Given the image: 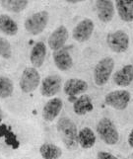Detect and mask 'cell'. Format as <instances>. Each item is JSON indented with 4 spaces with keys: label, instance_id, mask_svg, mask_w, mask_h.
I'll return each mask as SVG.
<instances>
[{
    "label": "cell",
    "instance_id": "obj_18",
    "mask_svg": "<svg viewBox=\"0 0 133 159\" xmlns=\"http://www.w3.org/2000/svg\"><path fill=\"white\" fill-rule=\"evenodd\" d=\"M93 109L94 105L91 97L86 94H82L73 103V111L78 116H84V115L92 112Z\"/></svg>",
    "mask_w": 133,
    "mask_h": 159
},
{
    "label": "cell",
    "instance_id": "obj_22",
    "mask_svg": "<svg viewBox=\"0 0 133 159\" xmlns=\"http://www.w3.org/2000/svg\"><path fill=\"white\" fill-rule=\"evenodd\" d=\"M28 4L29 0H0V5L2 8L12 13H20L24 11Z\"/></svg>",
    "mask_w": 133,
    "mask_h": 159
},
{
    "label": "cell",
    "instance_id": "obj_12",
    "mask_svg": "<svg viewBox=\"0 0 133 159\" xmlns=\"http://www.w3.org/2000/svg\"><path fill=\"white\" fill-rule=\"evenodd\" d=\"M97 16L103 23H109L114 16V5L113 0H96Z\"/></svg>",
    "mask_w": 133,
    "mask_h": 159
},
{
    "label": "cell",
    "instance_id": "obj_10",
    "mask_svg": "<svg viewBox=\"0 0 133 159\" xmlns=\"http://www.w3.org/2000/svg\"><path fill=\"white\" fill-rule=\"evenodd\" d=\"M68 36H69L68 30L65 26L61 25L57 27L48 38V41H47L48 47L51 48V50H52L53 52L59 50V48H62L68 40Z\"/></svg>",
    "mask_w": 133,
    "mask_h": 159
},
{
    "label": "cell",
    "instance_id": "obj_8",
    "mask_svg": "<svg viewBox=\"0 0 133 159\" xmlns=\"http://www.w3.org/2000/svg\"><path fill=\"white\" fill-rule=\"evenodd\" d=\"M94 29H95L94 22L89 18H85L74 27L72 31V37L76 42L85 43L92 37Z\"/></svg>",
    "mask_w": 133,
    "mask_h": 159
},
{
    "label": "cell",
    "instance_id": "obj_15",
    "mask_svg": "<svg viewBox=\"0 0 133 159\" xmlns=\"http://www.w3.org/2000/svg\"><path fill=\"white\" fill-rule=\"evenodd\" d=\"M113 80L115 85L127 87L133 82V65L126 64L114 73Z\"/></svg>",
    "mask_w": 133,
    "mask_h": 159
},
{
    "label": "cell",
    "instance_id": "obj_11",
    "mask_svg": "<svg viewBox=\"0 0 133 159\" xmlns=\"http://www.w3.org/2000/svg\"><path fill=\"white\" fill-rule=\"evenodd\" d=\"M63 107V102L60 98H51L47 101L42 109V118L46 122H53L56 119Z\"/></svg>",
    "mask_w": 133,
    "mask_h": 159
},
{
    "label": "cell",
    "instance_id": "obj_16",
    "mask_svg": "<svg viewBox=\"0 0 133 159\" xmlns=\"http://www.w3.org/2000/svg\"><path fill=\"white\" fill-rule=\"evenodd\" d=\"M47 57V46L43 42H38L33 47L30 53V61L36 68L42 66Z\"/></svg>",
    "mask_w": 133,
    "mask_h": 159
},
{
    "label": "cell",
    "instance_id": "obj_26",
    "mask_svg": "<svg viewBox=\"0 0 133 159\" xmlns=\"http://www.w3.org/2000/svg\"><path fill=\"white\" fill-rule=\"evenodd\" d=\"M128 144L130 145V147H132L133 148V129H131V131L129 133V134H128Z\"/></svg>",
    "mask_w": 133,
    "mask_h": 159
},
{
    "label": "cell",
    "instance_id": "obj_13",
    "mask_svg": "<svg viewBox=\"0 0 133 159\" xmlns=\"http://www.w3.org/2000/svg\"><path fill=\"white\" fill-rule=\"evenodd\" d=\"M88 90V83L83 79L70 78L65 81L63 85V91L68 96L82 95Z\"/></svg>",
    "mask_w": 133,
    "mask_h": 159
},
{
    "label": "cell",
    "instance_id": "obj_3",
    "mask_svg": "<svg viewBox=\"0 0 133 159\" xmlns=\"http://www.w3.org/2000/svg\"><path fill=\"white\" fill-rule=\"evenodd\" d=\"M48 20L49 14L47 11H38L25 20V30L33 36H38L47 28Z\"/></svg>",
    "mask_w": 133,
    "mask_h": 159
},
{
    "label": "cell",
    "instance_id": "obj_6",
    "mask_svg": "<svg viewBox=\"0 0 133 159\" xmlns=\"http://www.w3.org/2000/svg\"><path fill=\"white\" fill-rule=\"evenodd\" d=\"M107 43L113 52L122 53L128 50L129 37L124 31L117 30L107 36Z\"/></svg>",
    "mask_w": 133,
    "mask_h": 159
},
{
    "label": "cell",
    "instance_id": "obj_27",
    "mask_svg": "<svg viewBox=\"0 0 133 159\" xmlns=\"http://www.w3.org/2000/svg\"><path fill=\"white\" fill-rule=\"evenodd\" d=\"M67 3H71V4H75V3H80L83 1H86V0H65Z\"/></svg>",
    "mask_w": 133,
    "mask_h": 159
},
{
    "label": "cell",
    "instance_id": "obj_9",
    "mask_svg": "<svg viewBox=\"0 0 133 159\" xmlns=\"http://www.w3.org/2000/svg\"><path fill=\"white\" fill-rule=\"evenodd\" d=\"M62 80L61 77L56 74L48 75L42 81L41 94L44 97L55 96L61 89Z\"/></svg>",
    "mask_w": 133,
    "mask_h": 159
},
{
    "label": "cell",
    "instance_id": "obj_7",
    "mask_svg": "<svg viewBox=\"0 0 133 159\" xmlns=\"http://www.w3.org/2000/svg\"><path fill=\"white\" fill-rule=\"evenodd\" d=\"M131 95L127 90H114L108 93L104 97V103L115 110H124L128 107Z\"/></svg>",
    "mask_w": 133,
    "mask_h": 159
},
{
    "label": "cell",
    "instance_id": "obj_14",
    "mask_svg": "<svg viewBox=\"0 0 133 159\" xmlns=\"http://www.w3.org/2000/svg\"><path fill=\"white\" fill-rule=\"evenodd\" d=\"M53 61L56 67L61 71H67L73 66V58L65 48H59L53 52Z\"/></svg>",
    "mask_w": 133,
    "mask_h": 159
},
{
    "label": "cell",
    "instance_id": "obj_23",
    "mask_svg": "<svg viewBox=\"0 0 133 159\" xmlns=\"http://www.w3.org/2000/svg\"><path fill=\"white\" fill-rule=\"evenodd\" d=\"M14 84L12 80L5 76H0V98L5 99L13 94Z\"/></svg>",
    "mask_w": 133,
    "mask_h": 159
},
{
    "label": "cell",
    "instance_id": "obj_19",
    "mask_svg": "<svg viewBox=\"0 0 133 159\" xmlns=\"http://www.w3.org/2000/svg\"><path fill=\"white\" fill-rule=\"evenodd\" d=\"M96 134L90 128L85 127L78 131V144L84 149H89L96 143Z\"/></svg>",
    "mask_w": 133,
    "mask_h": 159
},
{
    "label": "cell",
    "instance_id": "obj_5",
    "mask_svg": "<svg viewBox=\"0 0 133 159\" xmlns=\"http://www.w3.org/2000/svg\"><path fill=\"white\" fill-rule=\"evenodd\" d=\"M41 83V75L34 66L26 67L21 75L19 85L22 92L31 93L35 91Z\"/></svg>",
    "mask_w": 133,
    "mask_h": 159
},
{
    "label": "cell",
    "instance_id": "obj_21",
    "mask_svg": "<svg viewBox=\"0 0 133 159\" xmlns=\"http://www.w3.org/2000/svg\"><path fill=\"white\" fill-rule=\"evenodd\" d=\"M40 153L43 159H59L62 155V150L53 143H43L40 147Z\"/></svg>",
    "mask_w": 133,
    "mask_h": 159
},
{
    "label": "cell",
    "instance_id": "obj_28",
    "mask_svg": "<svg viewBox=\"0 0 133 159\" xmlns=\"http://www.w3.org/2000/svg\"><path fill=\"white\" fill-rule=\"evenodd\" d=\"M2 119H3V113H2L1 108H0V123L2 122Z\"/></svg>",
    "mask_w": 133,
    "mask_h": 159
},
{
    "label": "cell",
    "instance_id": "obj_20",
    "mask_svg": "<svg viewBox=\"0 0 133 159\" xmlns=\"http://www.w3.org/2000/svg\"><path fill=\"white\" fill-rule=\"evenodd\" d=\"M0 33L6 36H15L18 33L17 23L7 14L0 15Z\"/></svg>",
    "mask_w": 133,
    "mask_h": 159
},
{
    "label": "cell",
    "instance_id": "obj_2",
    "mask_svg": "<svg viewBox=\"0 0 133 159\" xmlns=\"http://www.w3.org/2000/svg\"><path fill=\"white\" fill-rule=\"evenodd\" d=\"M97 133L104 143L114 145L119 140V134L113 122L109 118H103L97 124Z\"/></svg>",
    "mask_w": 133,
    "mask_h": 159
},
{
    "label": "cell",
    "instance_id": "obj_1",
    "mask_svg": "<svg viewBox=\"0 0 133 159\" xmlns=\"http://www.w3.org/2000/svg\"><path fill=\"white\" fill-rule=\"evenodd\" d=\"M57 131L68 149L76 148L78 144V130L73 120L67 117L60 118L57 122Z\"/></svg>",
    "mask_w": 133,
    "mask_h": 159
},
{
    "label": "cell",
    "instance_id": "obj_25",
    "mask_svg": "<svg viewBox=\"0 0 133 159\" xmlns=\"http://www.w3.org/2000/svg\"><path fill=\"white\" fill-rule=\"evenodd\" d=\"M97 159H118L113 154L107 151H100L97 154Z\"/></svg>",
    "mask_w": 133,
    "mask_h": 159
},
{
    "label": "cell",
    "instance_id": "obj_24",
    "mask_svg": "<svg viewBox=\"0 0 133 159\" xmlns=\"http://www.w3.org/2000/svg\"><path fill=\"white\" fill-rule=\"evenodd\" d=\"M0 57L5 59H9L12 57L11 43L3 37H0Z\"/></svg>",
    "mask_w": 133,
    "mask_h": 159
},
{
    "label": "cell",
    "instance_id": "obj_17",
    "mask_svg": "<svg viewBox=\"0 0 133 159\" xmlns=\"http://www.w3.org/2000/svg\"><path fill=\"white\" fill-rule=\"evenodd\" d=\"M115 7L123 22H133V0H115Z\"/></svg>",
    "mask_w": 133,
    "mask_h": 159
},
{
    "label": "cell",
    "instance_id": "obj_4",
    "mask_svg": "<svg viewBox=\"0 0 133 159\" xmlns=\"http://www.w3.org/2000/svg\"><path fill=\"white\" fill-rule=\"evenodd\" d=\"M114 68L113 57H104L96 64L94 68V81L98 86H104L108 83Z\"/></svg>",
    "mask_w": 133,
    "mask_h": 159
}]
</instances>
